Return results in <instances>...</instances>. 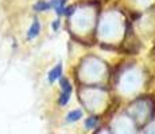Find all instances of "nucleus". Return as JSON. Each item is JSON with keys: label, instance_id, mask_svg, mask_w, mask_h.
<instances>
[{"label": "nucleus", "instance_id": "1", "mask_svg": "<svg viewBox=\"0 0 155 134\" xmlns=\"http://www.w3.org/2000/svg\"><path fill=\"white\" fill-rule=\"evenodd\" d=\"M62 70H64V66H62V62H58L55 64V67H53L51 70L49 71L47 74V80L50 83H54L57 79H61L62 78Z\"/></svg>", "mask_w": 155, "mask_h": 134}, {"label": "nucleus", "instance_id": "2", "mask_svg": "<svg viewBox=\"0 0 155 134\" xmlns=\"http://www.w3.org/2000/svg\"><path fill=\"white\" fill-rule=\"evenodd\" d=\"M39 32H41V23H39V20L35 17L34 19V22L31 23V26H30V28H28V31H27V39H34V38H37L38 35H39Z\"/></svg>", "mask_w": 155, "mask_h": 134}, {"label": "nucleus", "instance_id": "3", "mask_svg": "<svg viewBox=\"0 0 155 134\" xmlns=\"http://www.w3.org/2000/svg\"><path fill=\"white\" fill-rule=\"evenodd\" d=\"M71 91H73V87H71V85H68L66 87H62V93H61V95H59V99H58V103L61 106H65L68 102H69Z\"/></svg>", "mask_w": 155, "mask_h": 134}, {"label": "nucleus", "instance_id": "4", "mask_svg": "<svg viewBox=\"0 0 155 134\" xmlns=\"http://www.w3.org/2000/svg\"><path fill=\"white\" fill-rule=\"evenodd\" d=\"M49 8H53V0H50V2H45V0H39V2H37L34 4V10L35 11H46L49 10Z\"/></svg>", "mask_w": 155, "mask_h": 134}, {"label": "nucleus", "instance_id": "5", "mask_svg": "<svg viewBox=\"0 0 155 134\" xmlns=\"http://www.w3.org/2000/svg\"><path fill=\"white\" fill-rule=\"evenodd\" d=\"M80 118H82V111L81 110H78V109L71 110V111H69L68 113V115H66V121L68 122H76V121H78Z\"/></svg>", "mask_w": 155, "mask_h": 134}, {"label": "nucleus", "instance_id": "6", "mask_svg": "<svg viewBox=\"0 0 155 134\" xmlns=\"http://www.w3.org/2000/svg\"><path fill=\"white\" fill-rule=\"evenodd\" d=\"M97 123V118L96 117H91L88 118V120L85 121V126L88 127V129H93V126Z\"/></svg>", "mask_w": 155, "mask_h": 134}, {"label": "nucleus", "instance_id": "7", "mask_svg": "<svg viewBox=\"0 0 155 134\" xmlns=\"http://www.w3.org/2000/svg\"><path fill=\"white\" fill-rule=\"evenodd\" d=\"M74 14V7H65V14L64 15H68V16H70V15Z\"/></svg>", "mask_w": 155, "mask_h": 134}, {"label": "nucleus", "instance_id": "8", "mask_svg": "<svg viewBox=\"0 0 155 134\" xmlns=\"http://www.w3.org/2000/svg\"><path fill=\"white\" fill-rule=\"evenodd\" d=\"M59 24H61V22H59L58 19L54 20V22H53V30H54V31H57V30L59 28Z\"/></svg>", "mask_w": 155, "mask_h": 134}]
</instances>
